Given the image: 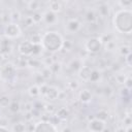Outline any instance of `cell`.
I'll return each instance as SVG.
<instances>
[{"instance_id":"obj_31","label":"cell","mask_w":132,"mask_h":132,"mask_svg":"<svg viewBox=\"0 0 132 132\" xmlns=\"http://www.w3.org/2000/svg\"><path fill=\"white\" fill-rule=\"evenodd\" d=\"M108 10H109V8H108V6L107 5H101V6H99V9H98V11H99V15L100 16H103V18H105V16H107V14H108Z\"/></svg>"},{"instance_id":"obj_41","label":"cell","mask_w":132,"mask_h":132,"mask_svg":"<svg viewBox=\"0 0 132 132\" xmlns=\"http://www.w3.org/2000/svg\"><path fill=\"white\" fill-rule=\"evenodd\" d=\"M0 132H10V130L7 127H5V126L0 125Z\"/></svg>"},{"instance_id":"obj_19","label":"cell","mask_w":132,"mask_h":132,"mask_svg":"<svg viewBox=\"0 0 132 132\" xmlns=\"http://www.w3.org/2000/svg\"><path fill=\"white\" fill-rule=\"evenodd\" d=\"M11 130H12V132H26L27 131V127H26V124L25 123L18 122L15 124H13Z\"/></svg>"},{"instance_id":"obj_7","label":"cell","mask_w":132,"mask_h":132,"mask_svg":"<svg viewBox=\"0 0 132 132\" xmlns=\"http://www.w3.org/2000/svg\"><path fill=\"white\" fill-rule=\"evenodd\" d=\"M31 132H58L56 125L47 120H41L34 124Z\"/></svg>"},{"instance_id":"obj_5","label":"cell","mask_w":132,"mask_h":132,"mask_svg":"<svg viewBox=\"0 0 132 132\" xmlns=\"http://www.w3.org/2000/svg\"><path fill=\"white\" fill-rule=\"evenodd\" d=\"M103 42L101 40L100 37L97 36H93L90 37L86 42H85V50L92 55H96L98 53H100V51L103 47Z\"/></svg>"},{"instance_id":"obj_27","label":"cell","mask_w":132,"mask_h":132,"mask_svg":"<svg viewBox=\"0 0 132 132\" xmlns=\"http://www.w3.org/2000/svg\"><path fill=\"white\" fill-rule=\"evenodd\" d=\"M9 18H10L11 23H16V24H18V22L21 21V13H20V11H18V10H12V11L9 13Z\"/></svg>"},{"instance_id":"obj_11","label":"cell","mask_w":132,"mask_h":132,"mask_svg":"<svg viewBox=\"0 0 132 132\" xmlns=\"http://www.w3.org/2000/svg\"><path fill=\"white\" fill-rule=\"evenodd\" d=\"M58 21V16L57 13L51 11V10H46L45 12L42 13V22H44L46 25H54L56 24Z\"/></svg>"},{"instance_id":"obj_33","label":"cell","mask_w":132,"mask_h":132,"mask_svg":"<svg viewBox=\"0 0 132 132\" xmlns=\"http://www.w3.org/2000/svg\"><path fill=\"white\" fill-rule=\"evenodd\" d=\"M119 53H120V55H121V56H124V57H126L127 55L131 54V51H130V46H128V45H122V46L119 48Z\"/></svg>"},{"instance_id":"obj_32","label":"cell","mask_w":132,"mask_h":132,"mask_svg":"<svg viewBox=\"0 0 132 132\" xmlns=\"http://www.w3.org/2000/svg\"><path fill=\"white\" fill-rule=\"evenodd\" d=\"M118 4L121 6V8L130 9V7L132 5V1H130V0H121V1L118 2Z\"/></svg>"},{"instance_id":"obj_26","label":"cell","mask_w":132,"mask_h":132,"mask_svg":"<svg viewBox=\"0 0 132 132\" xmlns=\"http://www.w3.org/2000/svg\"><path fill=\"white\" fill-rule=\"evenodd\" d=\"M95 118H96V119H98V120H100V121L106 122V120L108 119V112H107L105 109H100V110L96 113Z\"/></svg>"},{"instance_id":"obj_30","label":"cell","mask_w":132,"mask_h":132,"mask_svg":"<svg viewBox=\"0 0 132 132\" xmlns=\"http://www.w3.org/2000/svg\"><path fill=\"white\" fill-rule=\"evenodd\" d=\"M40 74H41V76L44 78V79H47V78H50L51 76H52V71L50 70V68L47 67V66H45V67H43L42 69H41V71H40Z\"/></svg>"},{"instance_id":"obj_18","label":"cell","mask_w":132,"mask_h":132,"mask_svg":"<svg viewBox=\"0 0 132 132\" xmlns=\"http://www.w3.org/2000/svg\"><path fill=\"white\" fill-rule=\"evenodd\" d=\"M86 20L88 23L90 24H94L96 21H97V14L96 12L93 10V9H89L87 12H86Z\"/></svg>"},{"instance_id":"obj_20","label":"cell","mask_w":132,"mask_h":132,"mask_svg":"<svg viewBox=\"0 0 132 132\" xmlns=\"http://www.w3.org/2000/svg\"><path fill=\"white\" fill-rule=\"evenodd\" d=\"M8 109H9V111L11 113H18L21 110V104H20V102L19 101H15V100L11 101L10 104L8 105Z\"/></svg>"},{"instance_id":"obj_29","label":"cell","mask_w":132,"mask_h":132,"mask_svg":"<svg viewBox=\"0 0 132 132\" xmlns=\"http://www.w3.org/2000/svg\"><path fill=\"white\" fill-rule=\"evenodd\" d=\"M31 19H32L34 24H39L40 22H42V13L39 11H35L31 15Z\"/></svg>"},{"instance_id":"obj_34","label":"cell","mask_w":132,"mask_h":132,"mask_svg":"<svg viewBox=\"0 0 132 132\" xmlns=\"http://www.w3.org/2000/svg\"><path fill=\"white\" fill-rule=\"evenodd\" d=\"M42 46H41V44H33V54H32V56H38V55H40L41 54V52H42Z\"/></svg>"},{"instance_id":"obj_9","label":"cell","mask_w":132,"mask_h":132,"mask_svg":"<svg viewBox=\"0 0 132 132\" xmlns=\"http://www.w3.org/2000/svg\"><path fill=\"white\" fill-rule=\"evenodd\" d=\"M88 128H89V131H92V132H103V130L105 129V122L94 118L93 120L89 121Z\"/></svg>"},{"instance_id":"obj_44","label":"cell","mask_w":132,"mask_h":132,"mask_svg":"<svg viewBox=\"0 0 132 132\" xmlns=\"http://www.w3.org/2000/svg\"><path fill=\"white\" fill-rule=\"evenodd\" d=\"M117 132H125V128L124 127H121V128H119L118 129V131Z\"/></svg>"},{"instance_id":"obj_40","label":"cell","mask_w":132,"mask_h":132,"mask_svg":"<svg viewBox=\"0 0 132 132\" xmlns=\"http://www.w3.org/2000/svg\"><path fill=\"white\" fill-rule=\"evenodd\" d=\"M125 59H126V62H127V64L129 65V66H131V59H132V55L131 54H129V55H127L126 57H125Z\"/></svg>"},{"instance_id":"obj_43","label":"cell","mask_w":132,"mask_h":132,"mask_svg":"<svg viewBox=\"0 0 132 132\" xmlns=\"http://www.w3.org/2000/svg\"><path fill=\"white\" fill-rule=\"evenodd\" d=\"M125 132H132V128H131V126L126 127V128H125Z\"/></svg>"},{"instance_id":"obj_13","label":"cell","mask_w":132,"mask_h":132,"mask_svg":"<svg viewBox=\"0 0 132 132\" xmlns=\"http://www.w3.org/2000/svg\"><path fill=\"white\" fill-rule=\"evenodd\" d=\"M92 68L90 66H81L80 69L78 70V76L82 81H89L90 75H91Z\"/></svg>"},{"instance_id":"obj_6","label":"cell","mask_w":132,"mask_h":132,"mask_svg":"<svg viewBox=\"0 0 132 132\" xmlns=\"http://www.w3.org/2000/svg\"><path fill=\"white\" fill-rule=\"evenodd\" d=\"M3 35L7 39H16L22 36V29L16 23H8L5 25L3 30Z\"/></svg>"},{"instance_id":"obj_38","label":"cell","mask_w":132,"mask_h":132,"mask_svg":"<svg viewBox=\"0 0 132 132\" xmlns=\"http://www.w3.org/2000/svg\"><path fill=\"white\" fill-rule=\"evenodd\" d=\"M24 24H25L26 27H30V26H33V25H34L33 21H32V19H31V15H30V16H27V18L24 20Z\"/></svg>"},{"instance_id":"obj_39","label":"cell","mask_w":132,"mask_h":132,"mask_svg":"<svg viewBox=\"0 0 132 132\" xmlns=\"http://www.w3.org/2000/svg\"><path fill=\"white\" fill-rule=\"evenodd\" d=\"M124 124L126 125V127L131 126V119H130V116H127V117L124 119Z\"/></svg>"},{"instance_id":"obj_17","label":"cell","mask_w":132,"mask_h":132,"mask_svg":"<svg viewBox=\"0 0 132 132\" xmlns=\"http://www.w3.org/2000/svg\"><path fill=\"white\" fill-rule=\"evenodd\" d=\"M69 116V110L66 108V107H60L57 111H56V117L59 119V120H66Z\"/></svg>"},{"instance_id":"obj_37","label":"cell","mask_w":132,"mask_h":132,"mask_svg":"<svg viewBox=\"0 0 132 132\" xmlns=\"http://www.w3.org/2000/svg\"><path fill=\"white\" fill-rule=\"evenodd\" d=\"M105 47H106V50H108V51L114 50V47H116V43H114V41H113V40H110V41L106 42Z\"/></svg>"},{"instance_id":"obj_45","label":"cell","mask_w":132,"mask_h":132,"mask_svg":"<svg viewBox=\"0 0 132 132\" xmlns=\"http://www.w3.org/2000/svg\"><path fill=\"white\" fill-rule=\"evenodd\" d=\"M3 59H4V56L2 54H0V64L3 62Z\"/></svg>"},{"instance_id":"obj_21","label":"cell","mask_w":132,"mask_h":132,"mask_svg":"<svg viewBox=\"0 0 132 132\" xmlns=\"http://www.w3.org/2000/svg\"><path fill=\"white\" fill-rule=\"evenodd\" d=\"M100 77H101L100 71L97 70V69H92L91 75H90V78H89V81H91V82H97V81H99Z\"/></svg>"},{"instance_id":"obj_46","label":"cell","mask_w":132,"mask_h":132,"mask_svg":"<svg viewBox=\"0 0 132 132\" xmlns=\"http://www.w3.org/2000/svg\"><path fill=\"white\" fill-rule=\"evenodd\" d=\"M89 132H92V131H89Z\"/></svg>"},{"instance_id":"obj_12","label":"cell","mask_w":132,"mask_h":132,"mask_svg":"<svg viewBox=\"0 0 132 132\" xmlns=\"http://www.w3.org/2000/svg\"><path fill=\"white\" fill-rule=\"evenodd\" d=\"M92 99H93V94H92L91 90H89V89H82L78 93V100L84 104L90 103L92 101Z\"/></svg>"},{"instance_id":"obj_1","label":"cell","mask_w":132,"mask_h":132,"mask_svg":"<svg viewBox=\"0 0 132 132\" xmlns=\"http://www.w3.org/2000/svg\"><path fill=\"white\" fill-rule=\"evenodd\" d=\"M112 25L117 32L129 35L132 32V10L121 8L112 16Z\"/></svg>"},{"instance_id":"obj_28","label":"cell","mask_w":132,"mask_h":132,"mask_svg":"<svg viewBox=\"0 0 132 132\" xmlns=\"http://www.w3.org/2000/svg\"><path fill=\"white\" fill-rule=\"evenodd\" d=\"M48 68H50V70L52 71V73H58V72L61 70L62 66H61V63H60V62H53V63L48 66Z\"/></svg>"},{"instance_id":"obj_8","label":"cell","mask_w":132,"mask_h":132,"mask_svg":"<svg viewBox=\"0 0 132 132\" xmlns=\"http://www.w3.org/2000/svg\"><path fill=\"white\" fill-rule=\"evenodd\" d=\"M18 52L23 57H30L33 54V44L29 40L22 41L18 46Z\"/></svg>"},{"instance_id":"obj_2","label":"cell","mask_w":132,"mask_h":132,"mask_svg":"<svg viewBox=\"0 0 132 132\" xmlns=\"http://www.w3.org/2000/svg\"><path fill=\"white\" fill-rule=\"evenodd\" d=\"M64 38L58 31H46L41 37V46L44 51L55 54L63 48Z\"/></svg>"},{"instance_id":"obj_10","label":"cell","mask_w":132,"mask_h":132,"mask_svg":"<svg viewBox=\"0 0 132 132\" xmlns=\"http://www.w3.org/2000/svg\"><path fill=\"white\" fill-rule=\"evenodd\" d=\"M80 28H81V23L77 19H70L66 22V25H65L66 31L70 34L76 33L77 31H79Z\"/></svg>"},{"instance_id":"obj_36","label":"cell","mask_w":132,"mask_h":132,"mask_svg":"<svg viewBox=\"0 0 132 132\" xmlns=\"http://www.w3.org/2000/svg\"><path fill=\"white\" fill-rule=\"evenodd\" d=\"M124 87H125L126 89H128V90H131V87H132V79H131L130 76L126 77V79H125V81H124Z\"/></svg>"},{"instance_id":"obj_16","label":"cell","mask_w":132,"mask_h":132,"mask_svg":"<svg viewBox=\"0 0 132 132\" xmlns=\"http://www.w3.org/2000/svg\"><path fill=\"white\" fill-rule=\"evenodd\" d=\"M27 92H28V95L32 98H37L38 96H40V90L38 85H32L31 87H29Z\"/></svg>"},{"instance_id":"obj_14","label":"cell","mask_w":132,"mask_h":132,"mask_svg":"<svg viewBox=\"0 0 132 132\" xmlns=\"http://www.w3.org/2000/svg\"><path fill=\"white\" fill-rule=\"evenodd\" d=\"M11 52V43H10V40L5 38L2 39L0 41V54H2L3 56L5 54H9Z\"/></svg>"},{"instance_id":"obj_22","label":"cell","mask_w":132,"mask_h":132,"mask_svg":"<svg viewBox=\"0 0 132 132\" xmlns=\"http://www.w3.org/2000/svg\"><path fill=\"white\" fill-rule=\"evenodd\" d=\"M81 62L78 60V59H74L72 60L70 63H69V68L72 70V71H75V72H78V70L80 69L81 67Z\"/></svg>"},{"instance_id":"obj_25","label":"cell","mask_w":132,"mask_h":132,"mask_svg":"<svg viewBox=\"0 0 132 132\" xmlns=\"http://www.w3.org/2000/svg\"><path fill=\"white\" fill-rule=\"evenodd\" d=\"M39 6H40V3H39L38 1H36V0L27 2V7H28V9L31 10V11H33V12L37 11L38 8H39Z\"/></svg>"},{"instance_id":"obj_3","label":"cell","mask_w":132,"mask_h":132,"mask_svg":"<svg viewBox=\"0 0 132 132\" xmlns=\"http://www.w3.org/2000/svg\"><path fill=\"white\" fill-rule=\"evenodd\" d=\"M0 79L7 84L14 82L16 79V67L12 63H6L0 68Z\"/></svg>"},{"instance_id":"obj_42","label":"cell","mask_w":132,"mask_h":132,"mask_svg":"<svg viewBox=\"0 0 132 132\" xmlns=\"http://www.w3.org/2000/svg\"><path fill=\"white\" fill-rule=\"evenodd\" d=\"M61 132H72V129H71L69 126H66V127H64V128L62 129Z\"/></svg>"},{"instance_id":"obj_15","label":"cell","mask_w":132,"mask_h":132,"mask_svg":"<svg viewBox=\"0 0 132 132\" xmlns=\"http://www.w3.org/2000/svg\"><path fill=\"white\" fill-rule=\"evenodd\" d=\"M48 10L55 12V13H58L62 10V4L57 1V0H53V1H50L48 2Z\"/></svg>"},{"instance_id":"obj_24","label":"cell","mask_w":132,"mask_h":132,"mask_svg":"<svg viewBox=\"0 0 132 132\" xmlns=\"http://www.w3.org/2000/svg\"><path fill=\"white\" fill-rule=\"evenodd\" d=\"M11 100L8 95H1L0 96V107H8Z\"/></svg>"},{"instance_id":"obj_35","label":"cell","mask_w":132,"mask_h":132,"mask_svg":"<svg viewBox=\"0 0 132 132\" xmlns=\"http://www.w3.org/2000/svg\"><path fill=\"white\" fill-rule=\"evenodd\" d=\"M78 87H79V82L76 80V79H72V80H70L69 82H68V88L70 89V90H76V89H78Z\"/></svg>"},{"instance_id":"obj_23","label":"cell","mask_w":132,"mask_h":132,"mask_svg":"<svg viewBox=\"0 0 132 132\" xmlns=\"http://www.w3.org/2000/svg\"><path fill=\"white\" fill-rule=\"evenodd\" d=\"M41 37L42 35L39 34V33H33L31 36H30V39L29 41L32 43V44H41Z\"/></svg>"},{"instance_id":"obj_4","label":"cell","mask_w":132,"mask_h":132,"mask_svg":"<svg viewBox=\"0 0 132 132\" xmlns=\"http://www.w3.org/2000/svg\"><path fill=\"white\" fill-rule=\"evenodd\" d=\"M39 90H40V96L50 101H54L59 98L60 91L56 86L47 85L44 82L39 86Z\"/></svg>"}]
</instances>
